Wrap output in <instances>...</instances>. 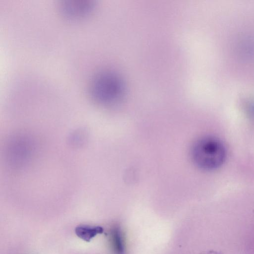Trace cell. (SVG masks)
I'll return each mask as SVG.
<instances>
[{
  "instance_id": "4",
  "label": "cell",
  "mask_w": 254,
  "mask_h": 254,
  "mask_svg": "<svg viewBox=\"0 0 254 254\" xmlns=\"http://www.w3.org/2000/svg\"><path fill=\"white\" fill-rule=\"evenodd\" d=\"M104 229L101 226L81 225L76 227L75 233L81 239L89 242L97 235L103 233Z\"/></svg>"
},
{
  "instance_id": "3",
  "label": "cell",
  "mask_w": 254,
  "mask_h": 254,
  "mask_svg": "<svg viewBox=\"0 0 254 254\" xmlns=\"http://www.w3.org/2000/svg\"><path fill=\"white\" fill-rule=\"evenodd\" d=\"M93 4L88 0H64L60 4L61 12L70 18H76L86 15L93 8Z\"/></svg>"
},
{
  "instance_id": "2",
  "label": "cell",
  "mask_w": 254,
  "mask_h": 254,
  "mask_svg": "<svg viewBox=\"0 0 254 254\" xmlns=\"http://www.w3.org/2000/svg\"><path fill=\"white\" fill-rule=\"evenodd\" d=\"M90 92L93 98L102 103H112L118 98L120 86L115 76L101 73L93 78Z\"/></svg>"
},
{
  "instance_id": "1",
  "label": "cell",
  "mask_w": 254,
  "mask_h": 254,
  "mask_svg": "<svg viewBox=\"0 0 254 254\" xmlns=\"http://www.w3.org/2000/svg\"><path fill=\"white\" fill-rule=\"evenodd\" d=\"M192 159L199 168L213 170L220 167L226 157L224 145L218 138L205 136L197 140L191 149Z\"/></svg>"
},
{
  "instance_id": "5",
  "label": "cell",
  "mask_w": 254,
  "mask_h": 254,
  "mask_svg": "<svg viewBox=\"0 0 254 254\" xmlns=\"http://www.w3.org/2000/svg\"><path fill=\"white\" fill-rule=\"evenodd\" d=\"M198 254H222L221 252H219L218 251L210 250V251L202 252Z\"/></svg>"
}]
</instances>
